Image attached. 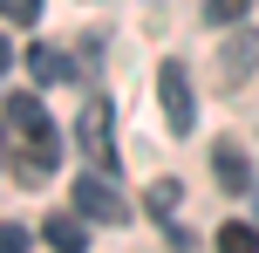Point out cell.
I'll list each match as a JSON object with an SVG mask.
<instances>
[{
  "label": "cell",
  "mask_w": 259,
  "mask_h": 253,
  "mask_svg": "<svg viewBox=\"0 0 259 253\" xmlns=\"http://www.w3.org/2000/svg\"><path fill=\"white\" fill-rule=\"evenodd\" d=\"M75 144L96 171H116V123H109V96H89L75 117Z\"/></svg>",
  "instance_id": "obj_2"
},
{
  "label": "cell",
  "mask_w": 259,
  "mask_h": 253,
  "mask_svg": "<svg viewBox=\"0 0 259 253\" xmlns=\"http://www.w3.org/2000/svg\"><path fill=\"white\" fill-rule=\"evenodd\" d=\"M68 199H75V212H82V219H96V226H123V219H130V205H123V192L109 185L103 171H89V178H75V192H68Z\"/></svg>",
  "instance_id": "obj_3"
},
{
  "label": "cell",
  "mask_w": 259,
  "mask_h": 253,
  "mask_svg": "<svg viewBox=\"0 0 259 253\" xmlns=\"http://www.w3.org/2000/svg\"><path fill=\"white\" fill-rule=\"evenodd\" d=\"M48 246H55V253H82V246H89V219L55 212V219H48Z\"/></svg>",
  "instance_id": "obj_7"
},
{
  "label": "cell",
  "mask_w": 259,
  "mask_h": 253,
  "mask_svg": "<svg viewBox=\"0 0 259 253\" xmlns=\"http://www.w3.org/2000/svg\"><path fill=\"white\" fill-rule=\"evenodd\" d=\"M34 14H41V0H7V21H14V27H21V21H34Z\"/></svg>",
  "instance_id": "obj_11"
},
{
  "label": "cell",
  "mask_w": 259,
  "mask_h": 253,
  "mask_svg": "<svg viewBox=\"0 0 259 253\" xmlns=\"http://www.w3.org/2000/svg\"><path fill=\"white\" fill-rule=\"evenodd\" d=\"M7 130H14V164L7 171L21 185H48V171H55V123H48V110L14 89L7 96Z\"/></svg>",
  "instance_id": "obj_1"
},
{
  "label": "cell",
  "mask_w": 259,
  "mask_h": 253,
  "mask_svg": "<svg viewBox=\"0 0 259 253\" xmlns=\"http://www.w3.org/2000/svg\"><path fill=\"white\" fill-rule=\"evenodd\" d=\"M157 89H164V123H170V130H191V123H198V103H191V82H184V62H164V68H157Z\"/></svg>",
  "instance_id": "obj_4"
},
{
  "label": "cell",
  "mask_w": 259,
  "mask_h": 253,
  "mask_svg": "<svg viewBox=\"0 0 259 253\" xmlns=\"http://www.w3.org/2000/svg\"><path fill=\"white\" fill-rule=\"evenodd\" d=\"M225 82H239V76H252V68H259V34H252V27H246V34H232V41H225Z\"/></svg>",
  "instance_id": "obj_6"
},
{
  "label": "cell",
  "mask_w": 259,
  "mask_h": 253,
  "mask_svg": "<svg viewBox=\"0 0 259 253\" xmlns=\"http://www.w3.org/2000/svg\"><path fill=\"white\" fill-rule=\"evenodd\" d=\"M0 253H27V233H21V226H7V233H0Z\"/></svg>",
  "instance_id": "obj_13"
},
{
  "label": "cell",
  "mask_w": 259,
  "mask_h": 253,
  "mask_svg": "<svg viewBox=\"0 0 259 253\" xmlns=\"http://www.w3.org/2000/svg\"><path fill=\"white\" fill-rule=\"evenodd\" d=\"M219 253H259V233L246 219H232V226H219Z\"/></svg>",
  "instance_id": "obj_9"
},
{
  "label": "cell",
  "mask_w": 259,
  "mask_h": 253,
  "mask_svg": "<svg viewBox=\"0 0 259 253\" xmlns=\"http://www.w3.org/2000/svg\"><path fill=\"white\" fill-rule=\"evenodd\" d=\"M27 62H34L41 82H68V76H75V62H68L62 48H27Z\"/></svg>",
  "instance_id": "obj_8"
},
{
  "label": "cell",
  "mask_w": 259,
  "mask_h": 253,
  "mask_svg": "<svg viewBox=\"0 0 259 253\" xmlns=\"http://www.w3.org/2000/svg\"><path fill=\"white\" fill-rule=\"evenodd\" d=\"M211 171H219L225 192H246V178H252V171H246V151H239L232 137H219V144H211Z\"/></svg>",
  "instance_id": "obj_5"
},
{
  "label": "cell",
  "mask_w": 259,
  "mask_h": 253,
  "mask_svg": "<svg viewBox=\"0 0 259 253\" xmlns=\"http://www.w3.org/2000/svg\"><path fill=\"white\" fill-rule=\"evenodd\" d=\"M246 14V0H211V21H239Z\"/></svg>",
  "instance_id": "obj_12"
},
{
  "label": "cell",
  "mask_w": 259,
  "mask_h": 253,
  "mask_svg": "<svg viewBox=\"0 0 259 253\" xmlns=\"http://www.w3.org/2000/svg\"><path fill=\"white\" fill-rule=\"evenodd\" d=\"M143 205H150V212H170V205H178V185H170V178H157V185H150V199H143Z\"/></svg>",
  "instance_id": "obj_10"
}]
</instances>
